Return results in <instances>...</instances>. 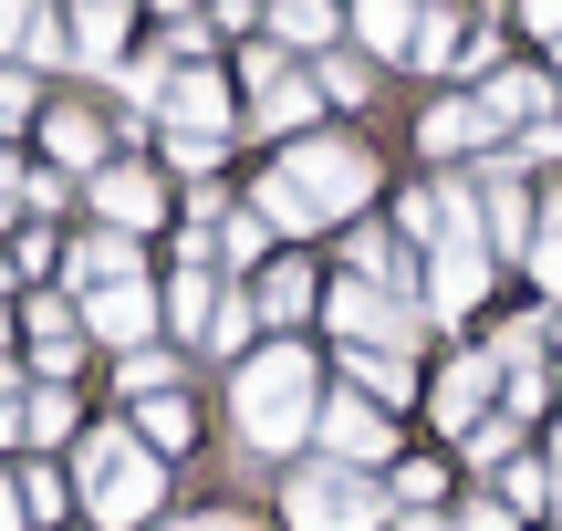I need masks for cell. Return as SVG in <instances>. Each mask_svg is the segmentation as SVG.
Segmentation results:
<instances>
[{
	"instance_id": "1",
	"label": "cell",
	"mask_w": 562,
	"mask_h": 531,
	"mask_svg": "<svg viewBox=\"0 0 562 531\" xmlns=\"http://www.w3.org/2000/svg\"><path fill=\"white\" fill-rule=\"evenodd\" d=\"M323 354L302 344V334H271V344H250L240 365H229V438H240V459H302L313 449V417H323Z\"/></svg>"
},
{
	"instance_id": "2",
	"label": "cell",
	"mask_w": 562,
	"mask_h": 531,
	"mask_svg": "<svg viewBox=\"0 0 562 531\" xmlns=\"http://www.w3.org/2000/svg\"><path fill=\"white\" fill-rule=\"evenodd\" d=\"M364 199H375V157H364L355 136H292L261 167V188H250V208H261L281 240H302V229H355Z\"/></svg>"
},
{
	"instance_id": "3",
	"label": "cell",
	"mask_w": 562,
	"mask_h": 531,
	"mask_svg": "<svg viewBox=\"0 0 562 531\" xmlns=\"http://www.w3.org/2000/svg\"><path fill=\"white\" fill-rule=\"evenodd\" d=\"M63 470H74L83 531H157V521H167V459L146 449V438L125 428V417L83 428L74 449H63Z\"/></svg>"
},
{
	"instance_id": "4",
	"label": "cell",
	"mask_w": 562,
	"mask_h": 531,
	"mask_svg": "<svg viewBox=\"0 0 562 531\" xmlns=\"http://www.w3.org/2000/svg\"><path fill=\"white\" fill-rule=\"evenodd\" d=\"M281 531H396V500H385L375 470L302 459V470L281 479Z\"/></svg>"
},
{
	"instance_id": "5",
	"label": "cell",
	"mask_w": 562,
	"mask_h": 531,
	"mask_svg": "<svg viewBox=\"0 0 562 531\" xmlns=\"http://www.w3.org/2000/svg\"><path fill=\"white\" fill-rule=\"evenodd\" d=\"M323 334L334 344H375V354H417L427 344V303L396 282H364V271H334L323 282Z\"/></svg>"
},
{
	"instance_id": "6",
	"label": "cell",
	"mask_w": 562,
	"mask_h": 531,
	"mask_svg": "<svg viewBox=\"0 0 562 531\" xmlns=\"http://www.w3.org/2000/svg\"><path fill=\"white\" fill-rule=\"evenodd\" d=\"M396 240L417 250V261H438V250H490L480 229V178H417L396 199Z\"/></svg>"
},
{
	"instance_id": "7",
	"label": "cell",
	"mask_w": 562,
	"mask_h": 531,
	"mask_svg": "<svg viewBox=\"0 0 562 531\" xmlns=\"http://www.w3.org/2000/svg\"><path fill=\"white\" fill-rule=\"evenodd\" d=\"M313 459H334V470H396V417H385L375 407V396H355V386H334V396H323V417H313Z\"/></svg>"
},
{
	"instance_id": "8",
	"label": "cell",
	"mask_w": 562,
	"mask_h": 531,
	"mask_svg": "<svg viewBox=\"0 0 562 531\" xmlns=\"http://www.w3.org/2000/svg\"><path fill=\"white\" fill-rule=\"evenodd\" d=\"M490 417H501V365H490L480 344H459L438 375H427V428L459 449V438H469V428H490Z\"/></svg>"
},
{
	"instance_id": "9",
	"label": "cell",
	"mask_w": 562,
	"mask_h": 531,
	"mask_svg": "<svg viewBox=\"0 0 562 531\" xmlns=\"http://www.w3.org/2000/svg\"><path fill=\"white\" fill-rule=\"evenodd\" d=\"M83 208H94L104 229H125V240H146V229L178 219V199H167V178H157L146 157H115L104 178H83Z\"/></svg>"
},
{
	"instance_id": "10",
	"label": "cell",
	"mask_w": 562,
	"mask_h": 531,
	"mask_svg": "<svg viewBox=\"0 0 562 531\" xmlns=\"http://www.w3.org/2000/svg\"><path fill=\"white\" fill-rule=\"evenodd\" d=\"M542 188H521V167H490L480 178V229H490V261L501 271H521L531 261V240H542Z\"/></svg>"
},
{
	"instance_id": "11",
	"label": "cell",
	"mask_w": 562,
	"mask_h": 531,
	"mask_svg": "<svg viewBox=\"0 0 562 531\" xmlns=\"http://www.w3.org/2000/svg\"><path fill=\"white\" fill-rule=\"evenodd\" d=\"M74 303H83V334H94V344H115V354H146V344H167V303H157V282L74 292Z\"/></svg>"
},
{
	"instance_id": "12",
	"label": "cell",
	"mask_w": 562,
	"mask_h": 531,
	"mask_svg": "<svg viewBox=\"0 0 562 531\" xmlns=\"http://www.w3.org/2000/svg\"><path fill=\"white\" fill-rule=\"evenodd\" d=\"M229 83L209 74V63H178L167 74V94H157V136H229Z\"/></svg>"
},
{
	"instance_id": "13",
	"label": "cell",
	"mask_w": 562,
	"mask_h": 531,
	"mask_svg": "<svg viewBox=\"0 0 562 531\" xmlns=\"http://www.w3.org/2000/svg\"><path fill=\"white\" fill-rule=\"evenodd\" d=\"M42 167H63V178H104V104H42Z\"/></svg>"
},
{
	"instance_id": "14",
	"label": "cell",
	"mask_w": 562,
	"mask_h": 531,
	"mask_svg": "<svg viewBox=\"0 0 562 531\" xmlns=\"http://www.w3.org/2000/svg\"><path fill=\"white\" fill-rule=\"evenodd\" d=\"M220 292H229V271H209V261H178V271L157 282V303H167V344H178V354L209 344V313H220Z\"/></svg>"
},
{
	"instance_id": "15",
	"label": "cell",
	"mask_w": 562,
	"mask_h": 531,
	"mask_svg": "<svg viewBox=\"0 0 562 531\" xmlns=\"http://www.w3.org/2000/svg\"><path fill=\"white\" fill-rule=\"evenodd\" d=\"M250 303H261V334H302V324L323 313V271L302 261V250H281L261 282H250Z\"/></svg>"
},
{
	"instance_id": "16",
	"label": "cell",
	"mask_w": 562,
	"mask_h": 531,
	"mask_svg": "<svg viewBox=\"0 0 562 531\" xmlns=\"http://www.w3.org/2000/svg\"><path fill=\"white\" fill-rule=\"evenodd\" d=\"M115 282H146V261H136V240L125 229H83V240H63V292H115Z\"/></svg>"
},
{
	"instance_id": "17",
	"label": "cell",
	"mask_w": 562,
	"mask_h": 531,
	"mask_svg": "<svg viewBox=\"0 0 562 531\" xmlns=\"http://www.w3.org/2000/svg\"><path fill=\"white\" fill-rule=\"evenodd\" d=\"M490 250H438V261H427V324H469V313L490 303Z\"/></svg>"
},
{
	"instance_id": "18",
	"label": "cell",
	"mask_w": 562,
	"mask_h": 531,
	"mask_svg": "<svg viewBox=\"0 0 562 531\" xmlns=\"http://www.w3.org/2000/svg\"><path fill=\"white\" fill-rule=\"evenodd\" d=\"M334 365H344V386H355V396H375L385 417H396V407H427V375H417V354H375V344H344Z\"/></svg>"
},
{
	"instance_id": "19",
	"label": "cell",
	"mask_w": 562,
	"mask_h": 531,
	"mask_svg": "<svg viewBox=\"0 0 562 531\" xmlns=\"http://www.w3.org/2000/svg\"><path fill=\"white\" fill-rule=\"evenodd\" d=\"M125 428H136L146 438V449H157L167 459V470H178V459H199V396H188V386H167V396H146V407H125Z\"/></svg>"
},
{
	"instance_id": "20",
	"label": "cell",
	"mask_w": 562,
	"mask_h": 531,
	"mask_svg": "<svg viewBox=\"0 0 562 531\" xmlns=\"http://www.w3.org/2000/svg\"><path fill=\"white\" fill-rule=\"evenodd\" d=\"M261 32L281 42V53H344V32H355V21H344V0H271L261 11Z\"/></svg>"
},
{
	"instance_id": "21",
	"label": "cell",
	"mask_w": 562,
	"mask_h": 531,
	"mask_svg": "<svg viewBox=\"0 0 562 531\" xmlns=\"http://www.w3.org/2000/svg\"><path fill=\"white\" fill-rule=\"evenodd\" d=\"M344 21H355V42H364V53H375V63H417L427 0H355V11H344Z\"/></svg>"
},
{
	"instance_id": "22",
	"label": "cell",
	"mask_w": 562,
	"mask_h": 531,
	"mask_svg": "<svg viewBox=\"0 0 562 531\" xmlns=\"http://www.w3.org/2000/svg\"><path fill=\"white\" fill-rule=\"evenodd\" d=\"M417 146H427V157H469V146H510V136L490 125L480 94H448V104H427V115H417Z\"/></svg>"
},
{
	"instance_id": "23",
	"label": "cell",
	"mask_w": 562,
	"mask_h": 531,
	"mask_svg": "<svg viewBox=\"0 0 562 531\" xmlns=\"http://www.w3.org/2000/svg\"><path fill=\"white\" fill-rule=\"evenodd\" d=\"M83 428H94V417H83V386H32V428H21V459H63Z\"/></svg>"
},
{
	"instance_id": "24",
	"label": "cell",
	"mask_w": 562,
	"mask_h": 531,
	"mask_svg": "<svg viewBox=\"0 0 562 531\" xmlns=\"http://www.w3.org/2000/svg\"><path fill=\"white\" fill-rule=\"evenodd\" d=\"M74 74H125V0H74Z\"/></svg>"
},
{
	"instance_id": "25",
	"label": "cell",
	"mask_w": 562,
	"mask_h": 531,
	"mask_svg": "<svg viewBox=\"0 0 562 531\" xmlns=\"http://www.w3.org/2000/svg\"><path fill=\"white\" fill-rule=\"evenodd\" d=\"M21 500H32V531H74V521H83L74 470H63V459H21Z\"/></svg>"
},
{
	"instance_id": "26",
	"label": "cell",
	"mask_w": 562,
	"mask_h": 531,
	"mask_svg": "<svg viewBox=\"0 0 562 531\" xmlns=\"http://www.w3.org/2000/svg\"><path fill=\"white\" fill-rule=\"evenodd\" d=\"M323 115V83L313 74H281V83H261V115H240L250 136H302V125Z\"/></svg>"
},
{
	"instance_id": "27",
	"label": "cell",
	"mask_w": 562,
	"mask_h": 531,
	"mask_svg": "<svg viewBox=\"0 0 562 531\" xmlns=\"http://www.w3.org/2000/svg\"><path fill=\"white\" fill-rule=\"evenodd\" d=\"M385 500H396V511H448V500H459V470H448V459H396V470H385Z\"/></svg>"
},
{
	"instance_id": "28",
	"label": "cell",
	"mask_w": 562,
	"mask_h": 531,
	"mask_svg": "<svg viewBox=\"0 0 562 531\" xmlns=\"http://www.w3.org/2000/svg\"><path fill=\"white\" fill-rule=\"evenodd\" d=\"M490 500H501L510 521H552V459H542V449H521L501 479H490Z\"/></svg>"
},
{
	"instance_id": "29",
	"label": "cell",
	"mask_w": 562,
	"mask_h": 531,
	"mask_svg": "<svg viewBox=\"0 0 562 531\" xmlns=\"http://www.w3.org/2000/svg\"><path fill=\"white\" fill-rule=\"evenodd\" d=\"M115 386H125V407H146V396L188 386V354H178V344H146V354H115Z\"/></svg>"
},
{
	"instance_id": "30",
	"label": "cell",
	"mask_w": 562,
	"mask_h": 531,
	"mask_svg": "<svg viewBox=\"0 0 562 531\" xmlns=\"http://www.w3.org/2000/svg\"><path fill=\"white\" fill-rule=\"evenodd\" d=\"M521 449H531V428H521V417H490V428H469V438H459V470H469V479H501Z\"/></svg>"
},
{
	"instance_id": "31",
	"label": "cell",
	"mask_w": 562,
	"mask_h": 531,
	"mask_svg": "<svg viewBox=\"0 0 562 531\" xmlns=\"http://www.w3.org/2000/svg\"><path fill=\"white\" fill-rule=\"evenodd\" d=\"M21 428H32V365L0 354V459H21Z\"/></svg>"
},
{
	"instance_id": "32",
	"label": "cell",
	"mask_w": 562,
	"mask_h": 531,
	"mask_svg": "<svg viewBox=\"0 0 562 531\" xmlns=\"http://www.w3.org/2000/svg\"><path fill=\"white\" fill-rule=\"evenodd\" d=\"M32 115H42V74H32V63H11V53H0V136H21Z\"/></svg>"
},
{
	"instance_id": "33",
	"label": "cell",
	"mask_w": 562,
	"mask_h": 531,
	"mask_svg": "<svg viewBox=\"0 0 562 531\" xmlns=\"http://www.w3.org/2000/svg\"><path fill=\"white\" fill-rule=\"evenodd\" d=\"M521 271H531V292H542V313H552V303H562V199L542 208V240H531Z\"/></svg>"
},
{
	"instance_id": "34",
	"label": "cell",
	"mask_w": 562,
	"mask_h": 531,
	"mask_svg": "<svg viewBox=\"0 0 562 531\" xmlns=\"http://www.w3.org/2000/svg\"><path fill=\"white\" fill-rule=\"evenodd\" d=\"M11 271H21V282H63V240H53V219H32V229L11 240Z\"/></svg>"
},
{
	"instance_id": "35",
	"label": "cell",
	"mask_w": 562,
	"mask_h": 531,
	"mask_svg": "<svg viewBox=\"0 0 562 531\" xmlns=\"http://www.w3.org/2000/svg\"><path fill=\"white\" fill-rule=\"evenodd\" d=\"M313 83H323L334 104H364V94H375V74H364L355 53H323V63H313Z\"/></svg>"
},
{
	"instance_id": "36",
	"label": "cell",
	"mask_w": 562,
	"mask_h": 531,
	"mask_svg": "<svg viewBox=\"0 0 562 531\" xmlns=\"http://www.w3.org/2000/svg\"><path fill=\"white\" fill-rule=\"evenodd\" d=\"M63 167H21V219H63Z\"/></svg>"
},
{
	"instance_id": "37",
	"label": "cell",
	"mask_w": 562,
	"mask_h": 531,
	"mask_svg": "<svg viewBox=\"0 0 562 531\" xmlns=\"http://www.w3.org/2000/svg\"><path fill=\"white\" fill-rule=\"evenodd\" d=\"M167 146V167H178V178H209V167L229 157V136H157Z\"/></svg>"
},
{
	"instance_id": "38",
	"label": "cell",
	"mask_w": 562,
	"mask_h": 531,
	"mask_svg": "<svg viewBox=\"0 0 562 531\" xmlns=\"http://www.w3.org/2000/svg\"><path fill=\"white\" fill-rule=\"evenodd\" d=\"M209 42H220V32H209L199 11H178V21H167V63H209Z\"/></svg>"
},
{
	"instance_id": "39",
	"label": "cell",
	"mask_w": 562,
	"mask_h": 531,
	"mask_svg": "<svg viewBox=\"0 0 562 531\" xmlns=\"http://www.w3.org/2000/svg\"><path fill=\"white\" fill-rule=\"evenodd\" d=\"M157 531H261V521H250V511H167Z\"/></svg>"
},
{
	"instance_id": "40",
	"label": "cell",
	"mask_w": 562,
	"mask_h": 531,
	"mask_svg": "<svg viewBox=\"0 0 562 531\" xmlns=\"http://www.w3.org/2000/svg\"><path fill=\"white\" fill-rule=\"evenodd\" d=\"M0 531H32V500H21V459H0Z\"/></svg>"
},
{
	"instance_id": "41",
	"label": "cell",
	"mask_w": 562,
	"mask_h": 531,
	"mask_svg": "<svg viewBox=\"0 0 562 531\" xmlns=\"http://www.w3.org/2000/svg\"><path fill=\"white\" fill-rule=\"evenodd\" d=\"M459 531H521V521H510L490 490H469V500H459Z\"/></svg>"
},
{
	"instance_id": "42",
	"label": "cell",
	"mask_w": 562,
	"mask_h": 531,
	"mask_svg": "<svg viewBox=\"0 0 562 531\" xmlns=\"http://www.w3.org/2000/svg\"><path fill=\"white\" fill-rule=\"evenodd\" d=\"M0 229H21V167H11V146H0Z\"/></svg>"
},
{
	"instance_id": "43",
	"label": "cell",
	"mask_w": 562,
	"mask_h": 531,
	"mask_svg": "<svg viewBox=\"0 0 562 531\" xmlns=\"http://www.w3.org/2000/svg\"><path fill=\"white\" fill-rule=\"evenodd\" d=\"M521 21H531V32H542V53L562 42V0H521Z\"/></svg>"
},
{
	"instance_id": "44",
	"label": "cell",
	"mask_w": 562,
	"mask_h": 531,
	"mask_svg": "<svg viewBox=\"0 0 562 531\" xmlns=\"http://www.w3.org/2000/svg\"><path fill=\"white\" fill-rule=\"evenodd\" d=\"M32 11H42V0H0V53H11V42L32 32Z\"/></svg>"
},
{
	"instance_id": "45",
	"label": "cell",
	"mask_w": 562,
	"mask_h": 531,
	"mask_svg": "<svg viewBox=\"0 0 562 531\" xmlns=\"http://www.w3.org/2000/svg\"><path fill=\"white\" fill-rule=\"evenodd\" d=\"M542 459H552V531H562V417L542 428Z\"/></svg>"
},
{
	"instance_id": "46",
	"label": "cell",
	"mask_w": 562,
	"mask_h": 531,
	"mask_svg": "<svg viewBox=\"0 0 562 531\" xmlns=\"http://www.w3.org/2000/svg\"><path fill=\"white\" fill-rule=\"evenodd\" d=\"M552 354H562V303H552Z\"/></svg>"
},
{
	"instance_id": "47",
	"label": "cell",
	"mask_w": 562,
	"mask_h": 531,
	"mask_svg": "<svg viewBox=\"0 0 562 531\" xmlns=\"http://www.w3.org/2000/svg\"><path fill=\"white\" fill-rule=\"evenodd\" d=\"M552 74H562V42H552Z\"/></svg>"
},
{
	"instance_id": "48",
	"label": "cell",
	"mask_w": 562,
	"mask_h": 531,
	"mask_svg": "<svg viewBox=\"0 0 562 531\" xmlns=\"http://www.w3.org/2000/svg\"><path fill=\"white\" fill-rule=\"evenodd\" d=\"M74 531H83V521H74Z\"/></svg>"
}]
</instances>
